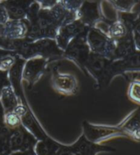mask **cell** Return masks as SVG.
I'll return each mask as SVG.
<instances>
[{"label":"cell","instance_id":"e0dca14e","mask_svg":"<svg viewBox=\"0 0 140 155\" xmlns=\"http://www.w3.org/2000/svg\"><path fill=\"white\" fill-rule=\"evenodd\" d=\"M4 121V108L0 103V124H3Z\"/></svg>","mask_w":140,"mask_h":155},{"label":"cell","instance_id":"277c9868","mask_svg":"<svg viewBox=\"0 0 140 155\" xmlns=\"http://www.w3.org/2000/svg\"><path fill=\"white\" fill-rule=\"evenodd\" d=\"M72 148L79 155H96V153L102 151H113L114 149L105 146L96 144L88 140L83 135L76 143L71 145Z\"/></svg>","mask_w":140,"mask_h":155},{"label":"cell","instance_id":"7a4b0ae2","mask_svg":"<svg viewBox=\"0 0 140 155\" xmlns=\"http://www.w3.org/2000/svg\"><path fill=\"white\" fill-rule=\"evenodd\" d=\"M118 127L125 137L140 142V107L131 111Z\"/></svg>","mask_w":140,"mask_h":155},{"label":"cell","instance_id":"8992f818","mask_svg":"<svg viewBox=\"0 0 140 155\" xmlns=\"http://www.w3.org/2000/svg\"><path fill=\"white\" fill-rule=\"evenodd\" d=\"M44 64L45 62L42 59H33L29 61L24 69L23 78L30 81L36 79L42 73Z\"/></svg>","mask_w":140,"mask_h":155},{"label":"cell","instance_id":"d6986e66","mask_svg":"<svg viewBox=\"0 0 140 155\" xmlns=\"http://www.w3.org/2000/svg\"><path fill=\"white\" fill-rule=\"evenodd\" d=\"M43 2H48V3H49V2H52V0H42Z\"/></svg>","mask_w":140,"mask_h":155},{"label":"cell","instance_id":"ac0fdd59","mask_svg":"<svg viewBox=\"0 0 140 155\" xmlns=\"http://www.w3.org/2000/svg\"><path fill=\"white\" fill-rule=\"evenodd\" d=\"M136 29H137V32L140 34V19L139 20L138 22H137V24L136 25Z\"/></svg>","mask_w":140,"mask_h":155},{"label":"cell","instance_id":"9c48e42d","mask_svg":"<svg viewBox=\"0 0 140 155\" xmlns=\"http://www.w3.org/2000/svg\"><path fill=\"white\" fill-rule=\"evenodd\" d=\"M6 126L10 129H15L19 127L21 124V118L14 111L8 112L5 117Z\"/></svg>","mask_w":140,"mask_h":155},{"label":"cell","instance_id":"5b68a950","mask_svg":"<svg viewBox=\"0 0 140 155\" xmlns=\"http://www.w3.org/2000/svg\"><path fill=\"white\" fill-rule=\"evenodd\" d=\"M61 146L52 139L46 137L37 141L34 152L36 155H55Z\"/></svg>","mask_w":140,"mask_h":155},{"label":"cell","instance_id":"52a82bcc","mask_svg":"<svg viewBox=\"0 0 140 155\" xmlns=\"http://www.w3.org/2000/svg\"><path fill=\"white\" fill-rule=\"evenodd\" d=\"M2 103L6 113L14 111L16 107L18 105V103L12 88L9 86H6L2 90Z\"/></svg>","mask_w":140,"mask_h":155},{"label":"cell","instance_id":"ba28073f","mask_svg":"<svg viewBox=\"0 0 140 155\" xmlns=\"http://www.w3.org/2000/svg\"><path fill=\"white\" fill-rule=\"evenodd\" d=\"M128 96L129 99L140 105V81L135 80L128 87Z\"/></svg>","mask_w":140,"mask_h":155},{"label":"cell","instance_id":"3957f363","mask_svg":"<svg viewBox=\"0 0 140 155\" xmlns=\"http://www.w3.org/2000/svg\"><path fill=\"white\" fill-rule=\"evenodd\" d=\"M53 87L60 94L72 95L77 90V81L75 77L71 74L58 73L52 79Z\"/></svg>","mask_w":140,"mask_h":155},{"label":"cell","instance_id":"6da1fadb","mask_svg":"<svg viewBox=\"0 0 140 155\" xmlns=\"http://www.w3.org/2000/svg\"><path fill=\"white\" fill-rule=\"evenodd\" d=\"M37 141L34 136L28 132L25 127L21 125L17 129L12 130L8 144L12 151L25 152L33 150Z\"/></svg>","mask_w":140,"mask_h":155},{"label":"cell","instance_id":"5bb4252c","mask_svg":"<svg viewBox=\"0 0 140 155\" xmlns=\"http://www.w3.org/2000/svg\"><path fill=\"white\" fill-rule=\"evenodd\" d=\"M7 79L4 73L0 71V94L2 93V90L4 89L5 86L6 85Z\"/></svg>","mask_w":140,"mask_h":155},{"label":"cell","instance_id":"9a60e30c","mask_svg":"<svg viewBox=\"0 0 140 155\" xmlns=\"http://www.w3.org/2000/svg\"><path fill=\"white\" fill-rule=\"evenodd\" d=\"M10 155H36V154H35L34 150H29V151H25V152L17 151L15 153H13Z\"/></svg>","mask_w":140,"mask_h":155},{"label":"cell","instance_id":"7c38bea8","mask_svg":"<svg viewBox=\"0 0 140 155\" xmlns=\"http://www.w3.org/2000/svg\"><path fill=\"white\" fill-rule=\"evenodd\" d=\"M55 155H79L74 149L72 148L71 146H62V145L60 148L59 149L57 154Z\"/></svg>","mask_w":140,"mask_h":155},{"label":"cell","instance_id":"8fae6325","mask_svg":"<svg viewBox=\"0 0 140 155\" xmlns=\"http://www.w3.org/2000/svg\"><path fill=\"white\" fill-rule=\"evenodd\" d=\"M112 34L114 37L118 38L125 35V28L122 24L118 23L115 24L112 28Z\"/></svg>","mask_w":140,"mask_h":155},{"label":"cell","instance_id":"4fadbf2b","mask_svg":"<svg viewBox=\"0 0 140 155\" xmlns=\"http://www.w3.org/2000/svg\"><path fill=\"white\" fill-rule=\"evenodd\" d=\"M12 150L8 143H0V155H10Z\"/></svg>","mask_w":140,"mask_h":155},{"label":"cell","instance_id":"30bf717a","mask_svg":"<svg viewBox=\"0 0 140 155\" xmlns=\"http://www.w3.org/2000/svg\"><path fill=\"white\" fill-rule=\"evenodd\" d=\"M12 130L4 124H0V143H8Z\"/></svg>","mask_w":140,"mask_h":155},{"label":"cell","instance_id":"2e32d148","mask_svg":"<svg viewBox=\"0 0 140 155\" xmlns=\"http://www.w3.org/2000/svg\"><path fill=\"white\" fill-rule=\"evenodd\" d=\"M135 46L137 49L140 51V34L136 32L135 36Z\"/></svg>","mask_w":140,"mask_h":155}]
</instances>
